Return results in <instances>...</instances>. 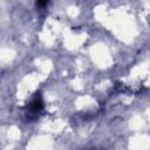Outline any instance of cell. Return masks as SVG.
Instances as JSON below:
<instances>
[{
	"label": "cell",
	"instance_id": "cell-2",
	"mask_svg": "<svg viewBox=\"0 0 150 150\" xmlns=\"http://www.w3.org/2000/svg\"><path fill=\"white\" fill-rule=\"evenodd\" d=\"M36 5L38 6H45V5H47V2L46 1H39V2H36Z\"/></svg>",
	"mask_w": 150,
	"mask_h": 150
},
{
	"label": "cell",
	"instance_id": "cell-1",
	"mask_svg": "<svg viewBox=\"0 0 150 150\" xmlns=\"http://www.w3.org/2000/svg\"><path fill=\"white\" fill-rule=\"evenodd\" d=\"M42 110H43V101L39 91V93H35V95L28 103L27 109H26V115L29 120H36L40 116Z\"/></svg>",
	"mask_w": 150,
	"mask_h": 150
}]
</instances>
